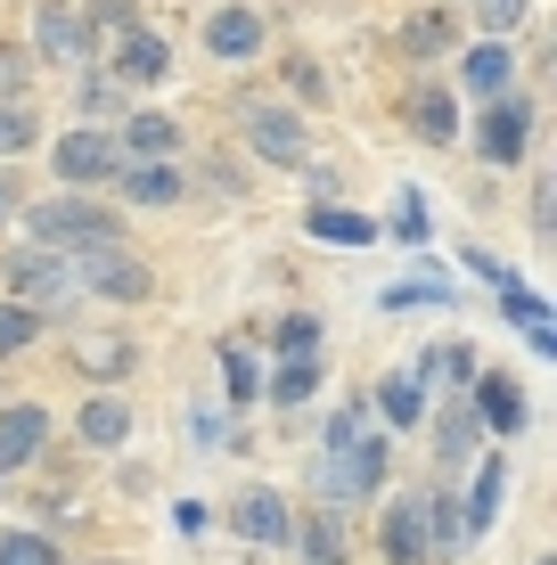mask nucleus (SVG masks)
<instances>
[{"label":"nucleus","mask_w":557,"mask_h":565,"mask_svg":"<svg viewBox=\"0 0 557 565\" xmlns=\"http://www.w3.org/2000/svg\"><path fill=\"white\" fill-rule=\"evenodd\" d=\"M320 476H329V492L336 500H361L377 476H386V443L361 426V411H344L336 426H329V451H320Z\"/></svg>","instance_id":"obj_1"},{"label":"nucleus","mask_w":557,"mask_h":565,"mask_svg":"<svg viewBox=\"0 0 557 565\" xmlns=\"http://www.w3.org/2000/svg\"><path fill=\"white\" fill-rule=\"evenodd\" d=\"M33 33H42V42H50L57 57H74V50H90V42H99V33H90L74 9H42V25H33Z\"/></svg>","instance_id":"obj_13"},{"label":"nucleus","mask_w":557,"mask_h":565,"mask_svg":"<svg viewBox=\"0 0 557 565\" xmlns=\"http://www.w3.org/2000/svg\"><path fill=\"white\" fill-rule=\"evenodd\" d=\"M525 124H533L525 99H492V115H484V156L492 164H516V156H525Z\"/></svg>","instance_id":"obj_8"},{"label":"nucleus","mask_w":557,"mask_h":565,"mask_svg":"<svg viewBox=\"0 0 557 565\" xmlns=\"http://www.w3.org/2000/svg\"><path fill=\"white\" fill-rule=\"evenodd\" d=\"M9 279H17V296H33V303H57V296H66V270L50 263V246L17 255V263H9Z\"/></svg>","instance_id":"obj_10"},{"label":"nucleus","mask_w":557,"mask_h":565,"mask_svg":"<svg viewBox=\"0 0 557 565\" xmlns=\"http://www.w3.org/2000/svg\"><path fill=\"white\" fill-rule=\"evenodd\" d=\"M475 17H484V25H492V33H508V25H516V17H525V0H475Z\"/></svg>","instance_id":"obj_30"},{"label":"nucleus","mask_w":557,"mask_h":565,"mask_svg":"<svg viewBox=\"0 0 557 565\" xmlns=\"http://www.w3.org/2000/svg\"><path fill=\"white\" fill-rule=\"evenodd\" d=\"M222 385H229V402H246V394H255V361H246L238 344L222 353Z\"/></svg>","instance_id":"obj_27"},{"label":"nucleus","mask_w":557,"mask_h":565,"mask_svg":"<svg viewBox=\"0 0 557 565\" xmlns=\"http://www.w3.org/2000/svg\"><path fill=\"white\" fill-rule=\"evenodd\" d=\"M131 148H148V156H172V115H131Z\"/></svg>","instance_id":"obj_25"},{"label":"nucleus","mask_w":557,"mask_h":565,"mask_svg":"<svg viewBox=\"0 0 557 565\" xmlns=\"http://www.w3.org/2000/svg\"><path fill=\"white\" fill-rule=\"evenodd\" d=\"M410 50H418V57H443V50H451V17H443V9H427V17L410 25Z\"/></svg>","instance_id":"obj_22"},{"label":"nucleus","mask_w":557,"mask_h":565,"mask_svg":"<svg viewBox=\"0 0 557 565\" xmlns=\"http://www.w3.org/2000/svg\"><path fill=\"white\" fill-rule=\"evenodd\" d=\"M83 279L99 287V296H115V303H140V296H148V270L131 263V255H115V246H90Z\"/></svg>","instance_id":"obj_6"},{"label":"nucleus","mask_w":557,"mask_h":565,"mask_svg":"<svg viewBox=\"0 0 557 565\" xmlns=\"http://www.w3.org/2000/svg\"><path fill=\"white\" fill-rule=\"evenodd\" d=\"M33 140V115L25 107H0V148H25Z\"/></svg>","instance_id":"obj_29"},{"label":"nucleus","mask_w":557,"mask_h":565,"mask_svg":"<svg viewBox=\"0 0 557 565\" xmlns=\"http://www.w3.org/2000/svg\"><path fill=\"white\" fill-rule=\"evenodd\" d=\"M312 337H320V328L303 320V311H296V320H279V344H287V353H312Z\"/></svg>","instance_id":"obj_32"},{"label":"nucleus","mask_w":557,"mask_h":565,"mask_svg":"<svg viewBox=\"0 0 557 565\" xmlns=\"http://www.w3.org/2000/svg\"><path fill=\"white\" fill-rule=\"evenodd\" d=\"M468 83L484 90V99H501V90H508V50H501V42H484V50L468 57Z\"/></svg>","instance_id":"obj_16"},{"label":"nucleus","mask_w":557,"mask_h":565,"mask_svg":"<svg viewBox=\"0 0 557 565\" xmlns=\"http://www.w3.org/2000/svg\"><path fill=\"white\" fill-rule=\"evenodd\" d=\"M124 435H131L124 402H90V411H83V443H124Z\"/></svg>","instance_id":"obj_17"},{"label":"nucleus","mask_w":557,"mask_h":565,"mask_svg":"<svg viewBox=\"0 0 557 565\" xmlns=\"http://www.w3.org/2000/svg\"><path fill=\"white\" fill-rule=\"evenodd\" d=\"M492 509H501V459H492L484 476H475V509H468V516H475V533L492 524Z\"/></svg>","instance_id":"obj_26"},{"label":"nucleus","mask_w":557,"mask_h":565,"mask_svg":"<svg viewBox=\"0 0 557 565\" xmlns=\"http://www.w3.org/2000/svg\"><path fill=\"white\" fill-rule=\"evenodd\" d=\"M410 124L427 131V140H451V99H443V90H427V99L410 107Z\"/></svg>","instance_id":"obj_24"},{"label":"nucleus","mask_w":557,"mask_h":565,"mask_svg":"<svg viewBox=\"0 0 557 565\" xmlns=\"http://www.w3.org/2000/svg\"><path fill=\"white\" fill-rule=\"evenodd\" d=\"M0 213H9V181H0Z\"/></svg>","instance_id":"obj_35"},{"label":"nucleus","mask_w":557,"mask_h":565,"mask_svg":"<svg viewBox=\"0 0 557 565\" xmlns=\"http://www.w3.org/2000/svg\"><path fill=\"white\" fill-rule=\"evenodd\" d=\"M475 411H484L492 426H501V435H516V426H525V394H516V385L501 377V369H492V377L475 385Z\"/></svg>","instance_id":"obj_11"},{"label":"nucleus","mask_w":557,"mask_h":565,"mask_svg":"<svg viewBox=\"0 0 557 565\" xmlns=\"http://www.w3.org/2000/svg\"><path fill=\"white\" fill-rule=\"evenodd\" d=\"M57 172H66V181H107V172H115V140H107V131H74V140H57Z\"/></svg>","instance_id":"obj_9"},{"label":"nucleus","mask_w":557,"mask_h":565,"mask_svg":"<svg viewBox=\"0 0 557 565\" xmlns=\"http://www.w3.org/2000/svg\"><path fill=\"white\" fill-rule=\"evenodd\" d=\"M303 541H312V565H344V541H336V516H320V524H312V533H303Z\"/></svg>","instance_id":"obj_28"},{"label":"nucleus","mask_w":557,"mask_h":565,"mask_svg":"<svg viewBox=\"0 0 557 565\" xmlns=\"http://www.w3.org/2000/svg\"><path fill=\"white\" fill-rule=\"evenodd\" d=\"M229 524H238L246 541H271V550H279V541H296V509H287L279 492H246L238 509H229Z\"/></svg>","instance_id":"obj_3"},{"label":"nucleus","mask_w":557,"mask_h":565,"mask_svg":"<svg viewBox=\"0 0 557 565\" xmlns=\"http://www.w3.org/2000/svg\"><path fill=\"white\" fill-rule=\"evenodd\" d=\"M427 369H435V377H468V369H475V353H468V344H443V353H435Z\"/></svg>","instance_id":"obj_31"},{"label":"nucleus","mask_w":557,"mask_h":565,"mask_svg":"<svg viewBox=\"0 0 557 565\" xmlns=\"http://www.w3.org/2000/svg\"><path fill=\"white\" fill-rule=\"evenodd\" d=\"M394 230H401V238H427V205H418V198H401V213H394Z\"/></svg>","instance_id":"obj_34"},{"label":"nucleus","mask_w":557,"mask_h":565,"mask_svg":"<svg viewBox=\"0 0 557 565\" xmlns=\"http://www.w3.org/2000/svg\"><path fill=\"white\" fill-rule=\"evenodd\" d=\"M312 385H320V369H312V353H287V361H279V377H271V402H287V411H296V402L312 394Z\"/></svg>","instance_id":"obj_15"},{"label":"nucleus","mask_w":557,"mask_h":565,"mask_svg":"<svg viewBox=\"0 0 557 565\" xmlns=\"http://www.w3.org/2000/svg\"><path fill=\"white\" fill-rule=\"evenodd\" d=\"M124 189H131V205H172L181 198V172H172V156H157V164H140Z\"/></svg>","instance_id":"obj_12"},{"label":"nucleus","mask_w":557,"mask_h":565,"mask_svg":"<svg viewBox=\"0 0 557 565\" xmlns=\"http://www.w3.org/2000/svg\"><path fill=\"white\" fill-rule=\"evenodd\" d=\"M312 230H320V238H336V246H369V222H361V213H344V205H320Z\"/></svg>","instance_id":"obj_18"},{"label":"nucleus","mask_w":557,"mask_h":565,"mask_svg":"<svg viewBox=\"0 0 557 565\" xmlns=\"http://www.w3.org/2000/svg\"><path fill=\"white\" fill-rule=\"evenodd\" d=\"M377 411H386L394 426H418V385L410 377H386V385H377Z\"/></svg>","instance_id":"obj_20"},{"label":"nucleus","mask_w":557,"mask_h":565,"mask_svg":"<svg viewBox=\"0 0 557 565\" xmlns=\"http://www.w3.org/2000/svg\"><path fill=\"white\" fill-rule=\"evenodd\" d=\"M50 443V418L33 411V402H17V411H0V476H17L33 451Z\"/></svg>","instance_id":"obj_5"},{"label":"nucleus","mask_w":557,"mask_h":565,"mask_svg":"<svg viewBox=\"0 0 557 565\" xmlns=\"http://www.w3.org/2000/svg\"><path fill=\"white\" fill-rule=\"evenodd\" d=\"M157 74H164V42L131 33V42H124V83H157Z\"/></svg>","instance_id":"obj_19"},{"label":"nucleus","mask_w":557,"mask_h":565,"mask_svg":"<svg viewBox=\"0 0 557 565\" xmlns=\"http://www.w3.org/2000/svg\"><path fill=\"white\" fill-rule=\"evenodd\" d=\"M468 435H475L468 418H443V443H435V451H443V459H468Z\"/></svg>","instance_id":"obj_33"},{"label":"nucleus","mask_w":557,"mask_h":565,"mask_svg":"<svg viewBox=\"0 0 557 565\" xmlns=\"http://www.w3.org/2000/svg\"><path fill=\"white\" fill-rule=\"evenodd\" d=\"M435 533H427V500H394L386 509V557L394 565H427Z\"/></svg>","instance_id":"obj_4"},{"label":"nucleus","mask_w":557,"mask_h":565,"mask_svg":"<svg viewBox=\"0 0 557 565\" xmlns=\"http://www.w3.org/2000/svg\"><path fill=\"white\" fill-rule=\"evenodd\" d=\"M205 42H214L222 57H246V50L263 42V25H255V17H246V9H222L214 25H205Z\"/></svg>","instance_id":"obj_14"},{"label":"nucleus","mask_w":557,"mask_h":565,"mask_svg":"<svg viewBox=\"0 0 557 565\" xmlns=\"http://www.w3.org/2000/svg\"><path fill=\"white\" fill-rule=\"evenodd\" d=\"M33 246H124V222L107 205H83V198H57V205H33Z\"/></svg>","instance_id":"obj_2"},{"label":"nucleus","mask_w":557,"mask_h":565,"mask_svg":"<svg viewBox=\"0 0 557 565\" xmlns=\"http://www.w3.org/2000/svg\"><path fill=\"white\" fill-rule=\"evenodd\" d=\"M33 328H42V311H25V303H0V353L33 344Z\"/></svg>","instance_id":"obj_23"},{"label":"nucleus","mask_w":557,"mask_h":565,"mask_svg":"<svg viewBox=\"0 0 557 565\" xmlns=\"http://www.w3.org/2000/svg\"><path fill=\"white\" fill-rule=\"evenodd\" d=\"M246 140L271 156V164H296V156H303V124L279 115V107H246Z\"/></svg>","instance_id":"obj_7"},{"label":"nucleus","mask_w":557,"mask_h":565,"mask_svg":"<svg viewBox=\"0 0 557 565\" xmlns=\"http://www.w3.org/2000/svg\"><path fill=\"white\" fill-rule=\"evenodd\" d=\"M0 565H57V550L42 533H0Z\"/></svg>","instance_id":"obj_21"}]
</instances>
